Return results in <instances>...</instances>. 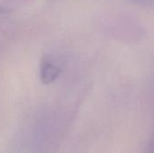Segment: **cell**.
Masks as SVG:
<instances>
[{"mask_svg": "<svg viewBox=\"0 0 154 153\" xmlns=\"http://www.w3.org/2000/svg\"><path fill=\"white\" fill-rule=\"evenodd\" d=\"M60 73V69L50 59H43L41 62L40 78L41 81L45 84H51L56 80Z\"/></svg>", "mask_w": 154, "mask_h": 153, "instance_id": "1", "label": "cell"}, {"mask_svg": "<svg viewBox=\"0 0 154 153\" xmlns=\"http://www.w3.org/2000/svg\"><path fill=\"white\" fill-rule=\"evenodd\" d=\"M134 1H144V0H134Z\"/></svg>", "mask_w": 154, "mask_h": 153, "instance_id": "2", "label": "cell"}]
</instances>
